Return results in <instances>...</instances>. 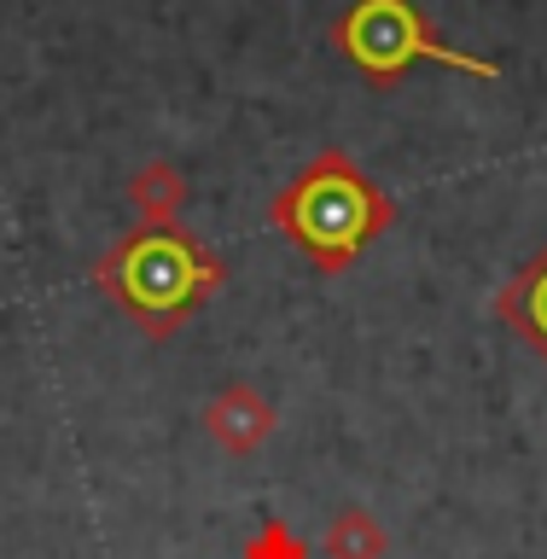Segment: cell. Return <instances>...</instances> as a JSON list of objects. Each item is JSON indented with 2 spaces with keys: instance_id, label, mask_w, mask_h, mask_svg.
Returning <instances> with one entry per match:
<instances>
[{
  "instance_id": "6da1fadb",
  "label": "cell",
  "mask_w": 547,
  "mask_h": 559,
  "mask_svg": "<svg viewBox=\"0 0 547 559\" xmlns=\"http://www.w3.org/2000/svg\"><path fill=\"white\" fill-rule=\"evenodd\" d=\"M274 227L304 251L314 269L338 274L356 262L361 245H373L391 227V199L349 164V152H321L304 175H292L269 204Z\"/></svg>"
},
{
  "instance_id": "7a4b0ae2",
  "label": "cell",
  "mask_w": 547,
  "mask_h": 559,
  "mask_svg": "<svg viewBox=\"0 0 547 559\" xmlns=\"http://www.w3.org/2000/svg\"><path fill=\"white\" fill-rule=\"evenodd\" d=\"M216 280H222V262L169 222L129 234L99 269V286L129 314H140L146 332H169L181 314L199 309V297H210Z\"/></svg>"
},
{
  "instance_id": "3957f363",
  "label": "cell",
  "mask_w": 547,
  "mask_h": 559,
  "mask_svg": "<svg viewBox=\"0 0 547 559\" xmlns=\"http://www.w3.org/2000/svg\"><path fill=\"white\" fill-rule=\"evenodd\" d=\"M332 47L373 82H396L402 70H414L419 59L466 70V76H484V82L501 76L496 59H478V52H466V47H449L443 35L426 24V12H419L414 0H349V12L332 24Z\"/></svg>"
},
{
  "instance_id": "277c9868",
  "label": "cell",
  "mask_w": 547,
  "mask_h": 559,
  "mask_svg": "<svg viewBox=\"0 0 547 559\" xmlns=\"http://www.w3.org/2000/svg\"><path fill=\"white\" fill-rule=\"evenodd\" d=\"M496 314H501V321H513L524 338L547 356V251L519 269V280L496 297Z\"/></svg>"
},
{
  "instance_id": "5b68a950",
  "label": "cell",
  "mask_w": 547,
  "mask_h": 559,
  "mask_svg": "<svg viewBox=\"0 0 547 559\" xmlns=\"http://www.w3.org/2000/svg\"><path fill=\"white\" fill-rule=\"evenodd\" d=\"M134 199L152 204V210H169V204L187 199V187H181V175H175L169 164H152V169L134 175Z\"/></svg>"
}]
</instances>
